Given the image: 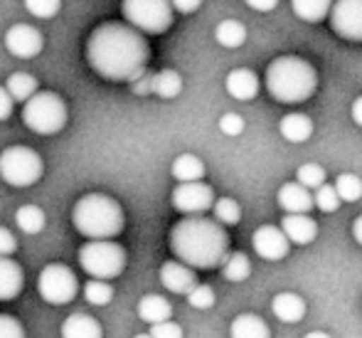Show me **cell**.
Masks as SVG:
<instances>
[{
  "mask_svg": "<svg viewBox=\"0 0 362 338\" xmlns=\"http://www.w3.org/2000/svg\"><path fill=\"white\" fill-rule=\"evenodd\" d=\"M91 69L109 81H131L146 72L151 47L141 30L129 23H101L86 40Z\"/></svg>",
  "mask_w": 362,
  "mask_h": 338,
  "instance_id": "cell-1",
  "label": "cell"
},
{
  "mask_svg": "<svg viewBox=\"0 0 362 338\" xmlns=\"http://www.w3.org/2000/svg\"><path fill=\"white\" fill-rule=\"evenodd\" d=\"M170 249L192 269H215L229 252L224 225L205 215H187L170 230Z\"/></svg>",
  "mask_w": 362,
  "mask_h": 338,
  "instance_id": "cell-2",
  "label": "cell"
},
{
  "mask_svg": "<svg viewBox=\"0 0 362 338\" xmlns=\"http://www.w3.org/2000/svg\"><path fill=\"white\" fill-rule=\"evenodd\" d=\"M264 84L269 94L281 104H303L318 89V72L308 60L284 55L267 67Z\"/></svg>",
  "mask_w": 362,
  "mask_h": 338,
  "instance_id": "cell-3",
  "label": "cell"
},
{
  "mask_svg": "<svg viewBox=\"0 0 362 338\" xmlns=\"http://www.w3.org/2000/svg\"><path fill=\"white\" fill-rule=\"evenodd\" d=\"M72 222L86 240H114L124 230V210L111 196L89 193L76 201Z\"/></svg>",
  "mask_w": 362,
  "mask_h": 338,
  "instance_id": "cell-4",
  "label": "cell"
},
{
  "mask_svg": "<svg viewBox=\"0 0 362 338\" xmlns=\"http://www.w3.org/2000/svg\"><path fill=\"white\" fill-rule=\"evenodd\" d=\"M23 121L40 136H52L67 126V104L54 91H35L23 106Z\"/></svg>",
  "mask_w": 362,
  "mask_h": 338,
  "instance_id": "cell-5",
  "label": "cell"
},
{
  "mask_svg": "<svg viewBox=\"0 0 362 338\" xmlns=\"http://www.w3.org/2000/svg\"><path fill=\"white\" fill-rule=\"evenodd\" d=\"M79 264L89 276L109 281L126 269V252L114 240H89L79 249Z\"/></svg>",
  "mask_w": 362,
  "mask_h": 338,
  "instance_id": "cell-6",
  "label": "cell"
},
{
  "mask_svg": "<svg viewBox=\"0 0 362 338\" xmlns=\"http://www.w3.org/2000/svg\"><path fill=\"white\" fill-rule=\"evenodd\" d=\"M45 163L28 146H10L0 153V178L13 188H28L42 178Z\"/></svg>",
  "mask_w": 362,
  "mask_h": 338,
  "instance_id": "cell-7",
  "label": "cell"
},
{
  "mask_svg": "<svg viewBox=\"0 0 362 338\" xmlns=\"http://www.w3.org/2000/svg\"><path fill=\"white\" fill-rule=\"evenodd\" d=\"M126 23L148 35H160L173 25L170 0H124L121 5Z\"/></svg>",
  "mask_w": 362,
  "mask_h": 338,
  "instance_id": "cell-8",
  "label": "cell"
},
{
  "mask_svg": "<svg viewBox=\"0 0 362 338\" xmlns=\"http://www.w3.org/2000/svg\"><path fill=\"white\" fill-rule=\"evenodd\" d=\"M37 291L47 304L62 306L76 296L79 291V281L76 274L67 264H47L37 276Z\"/></svg>",
  "mask_w": 362,
  "mask_h": 338,
  "instance_id": "cell-9",
  "label": "cell"
},
{
  "mask_svg": "<svg viewBox=\"0 0 362 338\" xmlns=\"http://www.w3.org/2000/svg\"><path fill=\"white\" fill-rule=\"evenodd\" d=\"M328 18L338 38L362 43V0H333Z\"/></svg>",
  "mask_w": 362,
  "mask_h": 338,
  "instance_id": "cell-10",
  "label": "cell"
},
{
  "mask_svg": "<svg viewBox=\"0 0 362 338\" xmlns=\"http://www.w3.org/2000/svg\"><path fill=\"white\" fill-rule=\"evenodd\" d=\"M170 201L182 215H205L215 203V191L202 181H185L173 191Z\"/></svg>",
  "mask_w": 362,
  "mask_h": 338,
  "instance_id": "cell-11",
  "label": "cell"
},
{
  "mask_svg": "<svg viewBox=\"0 0 362 338\" xmlns=\"http://www.w3.org/2000/svg\"><path fill=\"white\" fill-rule=\"evenodd\" d=\"M45 38L33 25L18 23L5 33V50L18 60H33L42 52Z\"/></svg>",
  "mask_w": 362,
  "mask_h": 338,
  "instance_id": "cell-12",
  "label": "cell"
},
{
  "mask_svg": "<svg viewBox=\"0 0 362 338\" xmlns=\"http://www.w3.org/2000/svg\"><path fill=\"white\" fill-rule=\"evenodd\" d=\"M252 247L262 259L279 262V259H284L288 254L291 242H288L286 235H284L281 227H274V225H262L259 230H254Z\"/></svg>",
  "mask_w": 362,
  "mask_h": 338,
  "instance_id": "cell-13",
  "label": "cell"
},
{
  "mask_svg": "<svg viewBox=\"0 0 362 338\" xmlns=\"http://www.w3.org/2000/svg\"><path fill=\"white\" fill-rule=\"evenodd\" d=\"M160 284L165 286L168 291L173 294H180L185 296L192 286L197 284V276H195V269L187 267L185 262L180 259H173V262H165L160 267Z\"/></svg>",
  "mask_w": 362,
  "mask_h": 338,
  "instance_id": "cell-14",
  "label": "cell"
},
{
  "mask_svg": "<svg viewBox=\"0 0 362 338\" xmlns=\"http://www.w3.org/2000/svg\"><path fill=\"white\" fill-rule=\"evenodd\" d=\"M281 230L291 244H310L318 237V222L308 218V213H286L281 220Z\"/></svg>",
  "mask_w": 362,
  "mask_h": 338,
  "instance_id": "cell-15",
  "label": "cell"
},
{
  "mask_svg": "<svg viewBox=\"0 0 362 338\" xmlns=\"http://www.w3.org/2000/svg\"><path fill=\"white\" fill-rule=\"evenodd\" d=\"M276 201L284 213H308L313 208V193L305 186H300L298 181H288L279 188Z\"/></svg>",
  "mask_w": 362,
  "mask_h": 338,
  "instance_id": "cell-16",
  "label": "cell"
},
{
  "mask_svg": "<svg viewBox=\"0 0 362 338\" xmlns=\"http://www.w3.org/2000/svg\"><path fill=\"white\" fill-rule=\"evenodd\" d=\"M224 86H227V94L237 101H249L259 94V77L254 74L252 69L239 67L232 69L224 79Z\"/></svg>",
  "mask_w": 362,
  "mask_h": 338,
  "instance_id": "cell-17",
  "label": "cell"
},
{
  "mask_svg": "<svg viewBox=\"0 0 362 338\" xmlns=\"http://www.w3.org/2000/svg\"><path fill=\"white\" fill-rule=\"evenodd\" d=\"M25 274L15 259L0 254V301H10L23 291Z\"/></svg>",
  "mask_w": 362,
  "mask_h": 338,
  "instance_id": "cell-18",
  "label": "cell"
},
{
  "mask_svg": "<svg viewBox=\"0 0 362 338\" xmlns=\"http://www.w3.org/2000/svg\"><path fill=\"white\" fill-rule=\"evenodd\" d=\"M272 311L284 324H298L305 316V301H303V296L293 294V291H281V294L274 296Z\"/></svg>",
  "mask_w": 362,
  "mask_h": 338,
  "instance_id": "cell-19",
  "label": "cell"
},
{
  "mask_svg": "<svg viewBox=\"0 0 362 338\" xmlns=\"http://www.w3.org/2000/svg\"><path fill=\"white\" fill-rule=\"evenodd\" d=\"M62 336L64 338H101L104 336V329H101L94 316L72 314V316H67V321L62 324Z\"/></svg>",
  "mask_w": 362,
  "mask_h": 338,
  "instance_id": "cell-20",
  "label": "cell"
},
{
  "mask_svg": "<svg viewBox=\"0 0 362 338\" xmlns=\"http://www.w3.org/2000/svg\"><path fill=\"white\" fill-rule=\"evenodd\" d=\"M279 134L288 143H303L313 136V121L305 114H286L279 121Z\"/></svg>",
  "mask_w": 362,
  "mask_h": 338,
  "instance_id": "cell-21",
  "label": "cell"
},
{
  "mask_svg": "<svg viewBox=\"0 0 362 338\" xmlns=\"http://www.w3.org/2000/svg\"><path fill=\"white\" fill-rule=\"evenodd\" d=\"M229 334L234 338H269L272 331H269L267 321L257 314H239L237 319L229 326Z\"/></svg>",
  "mask_w": 362,
  "mask_h": 338,
  "instance_id": "cell-22",
  "label": "cell"
},
{
  "mask_svg": "<svg viewBox=\"0 0 362 338\" xmlns=\"http://www.w3.org/2000/svg\"><path fill=\"white\" fill-rule=\"evenodd\" d=\"M139 316L146 324H158V321H165L173 316V306L165 296L160 294H146L139 301Z\"/></svg>",
  "mask_w": 362,
  "mask_h": 338,
  "instance_id": "cell-23",
  "label": "cell"
},
{
  "mask_svg": "<svg viewBox=\"0 0 362 338\" xmlns=\"http://www.w3.org/2000/svg\"><path fill=\"white\" fill-rule=\"evenodd\" d=\"M170 173L177 183L202 181V178H205V163H202L195 153H180V156L173 161Z\"/></svg>",
  "mask_w": 362,
  "mask_h": 338,
  "instance_id": "cell-24",
  "label": "cell"
},
{
  "mask_svg": "<svg viewBox=\"0 0 362 338\" xmlns=\"http://www.w3.org/2000/svg\"><path fill=\"white\" fill-rule=\"evenodd\" d=\"M333 0H291V10L303 23H323L330 13Z\"/></svg>",
  "mask_w": 362,
  "mask_h": 338,
  "instance_id": "cell-25",
  "label": "cell"
},
{
  "mask_svg": "<svg viewBox=\"0 0 362 338\" xmlns=\"http://www.w3.org/2000/svg\"><path fill=\"white\" fill-rule=\"evenodd\" d=\"M151 91L160 99H175L182 91V77L175 69H160L151 77Z\"/></svg>",
  "mask_w": 362,
  "mask_h": 338,
  "instance_id": "cell-26",
  "label": "cell"
},
{
  "mask_svg": "<svg viewBox=\"0 0 362 338\" xmlns=\"http://www.w3.org/2000/svg\"><path fill=\"white\" fill-rule=\"evenodd\" d=\"M215 40L227 50L242 47L247 43V28L239 20H222L215 28Z\"/></svg>",
  "mask_w": 362,
  "mask_h": 338,
  "instance_id": "cell-27",
  "label": "cell"
},
{
  "mask_svg": "<svg viewBox=\"0 0 362 338\" xmlns=\"http://www.w3.org/2000/svg\"><path fill=\"white\" fill-rule=\"evenodd\" d=\"M5 89H8V94L13 96V101H28L30 96L40 89V84L33 74H28V72H15V74H10L8 81H5Z\"/></svg>",
  "mask_w": 362,
  "mask_h": 338,
  "instance_id": "cell-28",
  "label": "cell"
},
{
  "mask_svg": "<svg viewBox=\"0 0 362 338\" xmlns=\"http://www.w3.org/2000/svg\"><path fill=\"white\" fill-rule=\"evenodd\" d=\"M222 276L227 281H244L249 274H252V262L244 252H227V257L222 259Z\"/></svg>",
  "mask_w": 362,
  "mask_h": 338,
  "instance_id": "cell-29",
  "label": "cell"
},
{
  "mask_svg": "<svg viewBox=\"0 0 362 338\" xmlns=\"http://www.w3.org/2000/svg\"><path fill=\"white\" fill-rule=\"evenodd\" d=\"M15 222H18V227L23 230L25 235H37L45 230L47 218H45V213L37 205H25V208H20L18 213H15Z\"/></svg>",
  "mask_w": 362,
  "mask_h": 338,
  "instance_id": "cell-30",
  "label": "cell"
},
{
  "mask_svg": "<svg viewBox=\"0 0 362 338\" xmlns=\"http://www.w3.org/2000/svg\"><path fill=\"white\" fill-rule=\"evenodd\" d=\"M333 186L343 203H358L362 198V178L355 176V173H340Z\"/></svg>",
  "mask_w": 362,
  "mask_h": 338,
  "instance_id": "cell-31",
  "label": "cell"
},
{
  "mask_svg": "<svg viewBox=\"0 0 362 338\" xmlns=\"http://www.w3.org/2000/svg\"><path fill=\"white\" fill-rule=\"evenodd\" d=\"M212 213H215V220L219 225H224V227H232V225H237L239 220H242V208H239L237 201H232V198H219V201L212 203Z\"/></svg>",
  "mask_w": 362,
  "mask_h": 338,
  "instance_id": "cell-32",
  "label": "cell"
},
{
  "mask_svg": "<svg viewBox=\"0 0 362 338\" xmlns=\"http://www.w3.org/2000/svg\"><path fill=\"white\" fill-rule=\"evenodd\" d=\"M84 299L94 306H106L111 299H114V289L106 284V279H96L91 276V281L84 284Z\"/></svg>",
  "mask_w": 362,
  "mask_h": 338,
  "instance_id": "cell-33",
  "label": "cell"
},
{
  "mask_svg": "<svg viewBox=\"0 0 362 338\" xmlns=\"http://www.w3.org/2000/svg\"><path fill=\"white\" fill-rule=\"evenodd\" d=\"M340 203L343 201L338 198L335 186H330V183H320L313 191V208L323 210V213H335V210L340 208Z\"/></svg>",
  "mask_w": 362,
  "mask_h": 338,
  "instance_id": "cell-34",
  "label": "cell"
},
{
  "mask_svg": "<svg viewBox=\"0 0 362 338\" xmlns=\"http://www.w3.org/2000/svg\"><path fill=\"white\" fill-rule=\"evenodd\" d=\"M296 181L308 188V191H315L320 183H325V171L318 163H303V166L298 168V173H296Z\"/></svg>",
  "mask_w": 362,
  "mask_h": 338,
  "instance_id": "cell-35",
  "label": "cell"
},
{
  "mask_svg": "<svg viewBox=\"0 0 362 338\" xmlns=\"http://www.w3.org/2000/svg\"><path fill=\"white\" fill-rule=\"evenodd\" d=\"M25 8L30 15L40 20H52L62 8V0H25Z\"/></svg>",
  "mask_w": 362,
  "mask_h": 338,
  "instance_id": "cell-36",
  "label": "cell"
},
{
  "mask_svg": "<svg viewBox=\"0 0 362 338\" xmlns=\"http://www.w3.org/2000/svg\"><path fill=\"white\" fill-rule=\"evenodd\" d=\"M185 296L192 309H212V306H215V291L207 284H195Z\"/></svg>",
  "mask_w": 362,
  "mask_h": 338,
  "instance_id": "cell-37",
  "label": "cell"
},
{
  "mask_svg": "<svg viewBox=\"0 0 362 338\" xmlns=\"http://www.w3.org/2000/svg\"><path fill=\"white\" fill-rule=\"evenodd\" d=\"M148 336L151 338H182V329H180V324L165 319V321H158V324H151Z\"/></svg>",
  "mask_w": 362,
  "mask_h": 338,
  "instance_id": "cell-38",
  "label": "cell"
},
{
  "mask_svg": "<svg viewBox=\"0 0 362 338\" xmlns=\"http://www.w3.org/2000/svg\"><path fill=\"white\" fill-rule=\"evenodd\" d=\"M25 329L15 316L0 314V338H23Z\"/></svg>",
  "mask_w": 362,
  "mask_h": 338,
  "instance_id": "cell-39",
  "label": "cell"
},
{
  "mask_svg": "<svg viewBox=\"0 0 362 338\" xmlns=\"http://www.w3.org/2000/svg\"><path fill=\"white\" fill-rule=\"evenodd\" d=\"M219 131H222L224 136H239L244 131V119L239 114H224L222 119H219Z\"/></svg>",
  "mask_w": 362,
  "mask_h": 338,
  "instance_id": "cell-40",
  "label": "cell"
},
{
  "mask_svg": "<svg viewBox=\"0 0 362 338\" xmlns=\"http://www.w3.org/2000/svg\"><path fill=\"white\" fill-rule=\"evenodd\" d=\"M15 249H18V240H15V235L10 232L8 227L0 225V254H3V257H10Z\"/></svg>",
  "mask_w": 362,
  "mask_h": 338,
  "instance_id": "cell-41",
  "label": "cell"
},
{
  "mask_svg": "<svg viewBox=\"0 0 362 338\" xmlns=\"http://www.w3.org/2000/svg\"><path fill=\"white\" fill-rule=\"evenodd\" d=\"M151 77H153V74H148V72H141L139 77H134V79L129 81V84H131V91H134V94H139V96L151 94Z\"/></svg>",
  "mask_w": 362,
  "mask_h": 338,
  "instance_id": "cell-42",
  "label": "cell"
},
{
  "mask_svg": "<svg viewBox=\"0 0 362 338\" xmlns=\"http://www.w3.org/2000/svg\"><path fill=\"white\" fill-rule=\"evenodd\" d=\"M13 96L8 94V89L5 86H0V121H5L10 114H13Z\"/></svg>",
  "mask_w": 362,
  "mask_h": 338,
  "instance_id": "cell-43",
  "label": "cell"
},
{
  "mask_svg": "<svg viewBox=\"0 0 362 338\" xmlns=\"http://www.w3.org/2000/svg\"><path fill=\"white\" fill-rule=\"evenodd\" d=\"M170 5H173V10H177V13L190 15V13H195V10L200 8L202 0H170Z\"/></svg>",
  "mask_w": 362,
  "mask_h": 338,
  "instance_id": "cell-44",
  "label": "cell"
},
{
  "mask_svg": "<svg viewBox=\"0 0 362 338\" xmlns=\"http://www.w3.org/2000/svg\"><path fill=\"white\" fill-rule=\"evenodd\" d=\"M247 5L252 10H259V13H269L279 5V0H247Z\"/></svg>",
  "mask_w": 362,
  "mask_h": 338,
  "instance_id": "cell-45",
  "label": "cell"
},
{
  "mask_svg": "<svg viewBox=\"0 0 362 338\" xmlns=\"http://www.w3.org/2000/svg\"><path fill=\"white\" fill-rule=\"evenodd\" d=\"M350 116H353V121L362 129V94L353 101V106H350Z\"/></svg>",
  "mask_w": 362,
  "mask_h": 338,
  "instance_id": "cell-46",
  "label": "cell"
},
{
  "mask_svg": "<svg viewBox=\"0 0 362 338\" xmlns=\"http://www.w3.org/2000/svg\"><path fill=\"white\" fill-rule=\"evenodd\" d=\"M353 237H355V242H358L360 247H362V215L353 222Z\"/></svg>",
  "mask_w": 362,
  "mask_h": 338,
  "instance_id": "cell-47",
  "label": "cell"
},
{
  "mask_svg": "<svg viewBox=\"0 0 362 338\" xmlns=\"http://www.w3.org/2000/svg\"><path fill=\"white\" fill-rule=\"evenodd\" d=\"M308 336L310 338H320V336H325V334H323V331H313V334H308Z\"/></svg>",
  "mask_w": 362,
  "mask_h": 338,
  "instance_id": "cell-48",
  "label": "cell"
}]
</instances>
